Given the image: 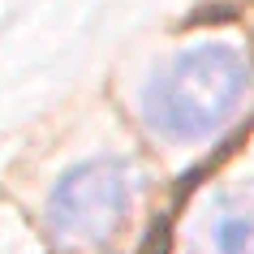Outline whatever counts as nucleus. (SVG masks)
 <instances>
[{
    "mask_svg": "<svg viewBox=\"0 0 254 254\" xmlns=\"http://www.w3.org/2000/svg\"><path fill=\"white\" fill-rule=\"evenodd\" d=\"M254 99V65L237 43L198 39L164 61L138 95V117L164 142L220 138Z\"/></svg>",
    "mask_w": 254,
    "mask_h": 254,
    "instance_id": "nucleus-1",
    "label": "nucleus"
},
{
    "mask_svg": "<svg viewBox=\"0 0 254 254\" xmlns=\"http://www.w3.org/2000/svg\"><path fill=\"white\" fill-rule=\"evenodd\" d=\"M138 202V168L125 155H95L61 173L48 194V228L61 250L95 254L125 233Z\"/></svg>",
    "mask_w": 254,
    "mask_h": 254,
    "instance_id": "nucleus-2",
    "label": "nucleus"
},
{
    "mask_svg": "<svg viewBox=\"0 0 254 254\" xmlns=\"http://www.w3.org/2000/svg\"><path fill=\"white\" fill-rule=\"evenodd\" d=\"M186 254H254V177L202 194L186 224Z\"/></svg>",
    "mask_w": 254,
    "mask_h": 254,
    "instance_id": "nucleus-3",
    "label": "nucleus"
}]
</instances>
